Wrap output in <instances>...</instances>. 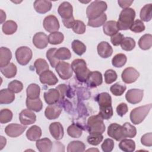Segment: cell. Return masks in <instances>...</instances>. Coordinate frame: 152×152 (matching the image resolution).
I'll return each mask as SVG.
<instances>
[{
	"label": "cell",
	"instance_id": "43",
	"mask_svg": "<svg viewBox=\"0 0 152 152\" xmlns=\"http://www.w3.org/2000/svg\"><path fill=\"white\" fill-rule=\"evenodd\" d=\"M120 45L123 50L125 51H131L135 48V42L132 38L126 37H124Z\"/></svg>",
	"mask_w": 152,
	"mask_h": 152
},
{
	"label": "cell",
	"instance_id": "41",
	"mask_svg": "<svg viewBox=\"0 0 152 152\" xmlns=\"http://www.w3.org/2000/svg\"><path fill=\"white\" fill-rule=\"evenodd\" d=\"M127 58L124 53H118L113 56L112 59L113 66L116 68L122 67L126 62Z\"/></svg>",
	"mask_w": 152,
	"mask_h": 152
},
{
	"label": "cell",
	"instance_id": "54",
	"mask_svg": "<svg viewBox=\"0 0 152 152\" xmlns=\"http://www.w3.org/2000/svg\"><path fill=\"white\" fill-rule=\"evenodd\" d=\"M129 29L134 33H141L145 30V26L141 20L137 19L134 21Z\"/></svg>",
	"mask_w": 152,
	"mask_h": 152
},
{
	"label": "cell",
	"instance_id": "48",
	"mask_svg": "<svg viewBox=\"0 0 152 152\" xmlns=\"http://www.w3.org/2000/svg\"><path fill=\"white\" fill-rule=\"evenodd\" d=\"M12 112L8 109H3L0 111V122L6 124L10 122L12 118Z\"/></svg>",
	"mask_w": 152,
	"mask_h": 152
},
{
	"label": "cell",
	"instance_id": "32",
	"mask_svg": "<svg viewBox=\"0 0 152 152\" xmlns=\"http://www.w3.org/2000/svg\"><path fill=\"white\" fill-rule=\"evenodd\" d=\"M152 45V36L150 34H145L141 37L138 40V46L142 50H148Z\"/></svg>",
	"mask_w": 152,
	"mask_h": 152
},
{
	"label": "cell",
	"instance_id": "59",
	"mask_svg": "<svg viewBox=\"0 0 152 152\" xmlns=\"http://www.w3.org/2000/svg\"><path fill=\"white\" fill-rule=\"evenodd\" d=\"M56 88L58 90V91L60 94V99H63L66 92L67 86L65 84H62L59 85L58 87H56Z\"/></svg>",
	"mask_w": 152,
	"mask_h": 152
},
{
	"label": "cell",
	"instance_id": "21",
	"mask_svg": "<svg viewBox=\"0 0 152 152\" xmlns=\"http://www.w3.org/2000/svg\"><path fill=\"white\" fill-rule=\"evenodd\" d=\"M34 8L39 14H45L50 10L52 4L50 1L36 0L34 2Z\"/></svg>",
	"mask_w": 152,
	"mask_h": 152
},
{
	"label": "cell",
	"instance_id": "42",
	"mask_svg": "<svg viewBox=\"0 0 152 152\" xmlns=\"http://www.w3.org/2000/svg\"><path fill=\"white\" fill-rule=\"evenodd\" d=\"M64 39V34L59 31L51 33L48 36L49 43L51 45H59L63 42Z\"/></svg>",
	"mask_w": 152,
	"mask_h": 152
},
{
	"label": "cell",
	"instance_id": "16",
	"mask_svg": "<svg viewBox=\"0 0 152 152\" xmlns=\"http://www.w3.org/2000/svg\"><path fill=\"white\" fill-rule=\"evenodd\" d=\"M32 41L35 47L40 49L45 48L49 43L48 37L43 32L36 33L33 36Z\"/></svg>",
	"mask_w": 152,
	"mask_h": 152
},
{
	"label": "cell",
	"instance_id": "56",
	"mask_svg": "<svg viewBox=\"0 0 152 152\" xmlns=\"http://www.w3.org/2000/svg\"><path fill=\"white\" fill-rule=\"evenodd\" d=\"M141 144L145 146L151 147L152 145V134L151 132L147 133L143 135L141 138Z\"/></svg>",
	"mask_w": 152,
	"mask_h": 152
},
{
	"label": "cell",
	"instance_id": "52",
	"mask_svg": "<svg viewBox=\"0 0 152 152\" xmlns=\"http://www.w3.org/2000/svg\"><path fill=\"white\" fill-rule=\"evenodd\" d=\"M104 81L106 83L108 84L113 83L116 80L118 77L116 72L112 69L106 70L104 72Z\"/></svg>",
	"mask_w": 152,
	"mask_h": 152
},
{
	"label": "cell",
	"instance_id": "25",
	"mask_svg": "<svg viewBox=\"0 0 152 152\" xmlns=\"http://www.w3.org/2000/svg\"><path fill=\"white\" fill-rule=\"evenodd\" d=\"M15 99L14 93L8 88L2 89L0 91V104H10Z\"/></svg>",
	"mask_w": 152,
	"mask_h": 152
},
{
	"label": "cell",
	"instance_id": "46",
	"mask_svg": "<svg viewBox=\"0 0 152 152\" xmlns=\"http://www.w3.org/2000/svg\"><path fill=\"white\" fill-rule=\"evenodd\" d=\"M103 136L102 134L90 133L87 137V142L92 145H97L103 140Z\"/></svg>",
	"mask_w": 152,
	"mask_h": 152
},
{
	"label": "cell",
	"instance_id": "40",
	"mask_svg": "<svg viewBox=\"0 0 152 152\" xmlns=\"http://www.w3.org/2000/svg\"><path fill=\"white\" fill-rule=\"evenodd\" d=\"M71 47L73 51L79 56H81L86 51V45L78 40H73L71 43Z\"/></svg>",
	"mask_w": 152,
	"mask_h": 152
},
{
	"label": "cell",
	"instance_id": "20",
	"mask_svg": "<svg viewBox=\"0 0 152 152\" xmlns=\"http://www.w3.org/2000/svg\"><path fill=\"white\" fill-rule=\"evenodd\" d=\"M49 131L51 135L56 140H59L63 138L64 128L60 122H55L49 125Z\"/></svg>",
	"mask_w": 152,
	"mask_h": 152
},
{
	"label": "cell",
	"instance_id": "7",
	"mask_svg": "<svg viewBox=\"0 0 152 152\" xmlns=\"http://www.w3.org/2000/svg\"><path fill=\"white\" fill-rule=\"evenodd\" d=\"M55 69L59 77L62 80H68L72 75V69L70 64L64 61H59Z\"/></svg>",
	"mask_w": 152,
	"mask_h": 152
},
{
	"label": "cell",
	"instance_id": "2",
	"mask_svg": "<svg viewBox=\"0 0 152 152\" xmlns=\"http://www.w3.org/2000/svg\"><path fill=\"white\" fill-rule=\"evenodd\" d=\"M71 66L77 80L80 82H86L90 72L86 61L83 59H76L72 61Z\"/></svg>",
	"mask_w": 152,
	"mask_h": 152
},
{
	"label": "cell",
	"instance_id": "13",
	"mask_svg": "<svg viewBox=\"0 0 152 152\" xmlns=\"http://www.w3.org/2000/svg\"><path fill=\"white\" fill-rule=\"evenodd\" d=\"M19 119L24 125H28L34 124L36 121L35 113L30 109H24L19 114Z\"/></svg>",
	"mask_w": 152,
	"mask_h": 152
},
{
	"label": "cell",
	"instance_id": "44",
	"mask_svg": "<svg viewBox=\"0 0 152 152\" xmlns=\"http://www.w3.org/2000/svg\"><path fill=\"white\" fill-rule=\"evenodd\" d=\"M107 20L106 15L103 13L100 17L93 19V20H88V26L92 27H99L103 25Z\"/></svg>",
	"mask_w": 152,
	"mask_h": 152
},
{
	"label": "cell",
	"instance_id": "58",
	"mask_svg": "<svg viewBox=\"0 0 152 152\" xmlns=\"http://www.w3.org/2000/svg\"><path fill=\"white\" fill-rule=\"evenodd\" d=\"M128 110V106L125 103H121L119 104L116 107V112L118 115L121 117L125 115L127 113Z\"/></svg>",
	"mask_w": 152,
	"mask_h": 152
},
{
	"label": "cell",
	"instance_id": "38",
	"mask_svg": "<svg viewBox=\"0 0 152 152\" xmlns=\"http://www.w3.org/2000/svg\"><path fill=\"white\" fill-rule=\"evenodd\" d=\"M68 134L72 138H80L83 133V129L80 126L77 124H72L69 125L67 129Z\"/></svg>",
	"mask_w": 152,
	"mask_h": 152
},
{
	"label": "cell",
	"instance_id": "31",
	"mask_svg": "<svg viewBox=\"0 0 152 152\" xmlns=\"http://www.w3.org/2000/svg\"><path fill=\"white\" fill-rule=\"evenodd\" d=\"M2 30L5 34H12L17 30V24L14 21L8 20L3 23Z\"/></svg>",
	"mask_w": 152,
	"mask_h": 152
},
{
	"label": "cell",
	"instance_id": "35",
	"mask_svg": "<svg viewBox=\"0 0 152 152\" xmlns=\"http://www.w3.org/2000/svg\"><path fill=\"white\" fill-rule=\"evenodd\" d=\"M86 145L80 141L70 142L67 147L68 152H83L85 151Z\"/></svg>",
	"mask_w": 152,
	"mask_h": 152
},
{
	"label": "cell",
	"instance_id": "24",
	"mask_svg": "<svg viewBox=\"0 0 152 152\" xmlns=\"http://www.w3.org/2000/svg\"><path fill=\"white\" fill-rule=\"evenodd\" d=\"M36 145L40 152H50L52 148V142L50 139L43 138L37 140Z\"/></svg>",
	"mask_w": 152,
	"mask_h": 152
},
{
	"label": "cell",
	"instance_id": "3",
	"mask_svg": "<svg viewBox=\"0 0 152 152\" xmlns=\"http://www.w3.org/2000/svg\"><path fill=\"white\" fill-rule=\"evenodd\" d=\"M107 5L106 2L103 1H94L87 8L86 14L88 20H93L104 13L107 10Z\"/></svg>",
	"mask_w": 152,
	"mask_h": 152
},
{
	"label": "cell",
	"instance_id": "28",
	"mask_svg": "<svg viewBox=\"0 0 152 152\" xmlns=\"http://www.w3.org/2000/svg\"><path fill=\"white\" fill-rule=\"evenodd\" d=\"M26 103L27 109L36 112H40L43 107L42 102L39 98L31 99L27 97Z\"/></svg>",
	"mask_w": 152,
	"mask_h": 152
},
{
	"label": "cell",
	"instance_id": "9",
	"mask_svg": "<svg viewBox=\"0 0 152 152\" xmlns=\"http://www.w3.org/2000/svg\"><path fill=\"white\" fill-rule=\"evenodd\" d=\"M43 26L45 30L49 33L58 31L60 27L58 20L53 15L46 16L43 20Z\"/></svg>",
	"mask_w": 152,
	"mask_h": 152
},
{
	"label": "cell",
	"instance_id": "29",
	"mask_svg": "<svg viewBox=\"0 0 152 152\" xmlns=\"http://www.w3.org/2000/svg\"><path fill=\"white\" fill-rule=\"evenodd\" d=\"M103 30L105 34L107 36H113L118 33L119 29L117 26V23L115 21H108L103 24Z\"/></svg>",
	"mask_w": 152,
	"mask_h": 152
},
{
	"label": "cell",
	"instance_id": "33",
	"mask_svg": "<svg viewBox=\"0 0 152 152\" xmlns=\"http://www.w3.org/2000/svg\"><path fill=\"white\" fill-rule=\"evenodd\" d=\"M40 93V87L34 83L30 84L26 89L27 97L29 99H37L39 98Z\"/></svg>",
	"mask_w": 152,
	"mask_h": 152
},
{
	"label": "cell",
	"instance_id": "53",
	"mask_svg": "<svg viewBox=\"0 0 152 152\" xmlns=\"http://www.w3.org/2000/svg\"><path fill=\"white\" fill-rule=\"evenodd\" d=\"M113 109L112 106L107 107L99 108V115L103 119H109L113 116Z\"/></svg>",
	"mask_w": 152,
	"mask_h": 152
},
{
	"label": "cell",
	"instance_id": "26",
	"mask_svg": "<svg viewBox=\"0 0 152 152\" xmlns=\"http://www.w3.org/2000/svg\"><path fill=\"white\" fill-rule=\"evenodd\" d=\"M12 58L11 50L5 47H1L0 49V67H4L10 64Z\"/></svg>",
	"mask_w": 152,
	"mask_h": 152
},
{
	"label": "cell",
	"instance_id": "12",
	"mask_svg": "<svg viewBox=\"0 0 152 152\" xmlns=\"http://www.w3.org/2000/svg\"><path fill=\"white\" fill-rule=\"evenodd\" d=\"M139 76V72L133 67H128L125 68L121 75L123 81L126 84H131L135 82Z\"/></svg>",
	"mask_w": 152,
	"mask_h": 152
},
{
	"label": "cell",
	"instance_id": "27",
	"mask_svg": "<svg viewBox=\"0 0 152 152\" xmlns=\"http://www.w3.org/2000/svg\"><path fill=\"white\" fill-rule=\"evenodd\" d=\"M42 135V129L37 125H33L26 132V137L30 141L38 140Z\"/></svg>",
	"mask_w": 152,
	"mask_h": 152
},
{
	"label": "cell",
	"instance_id": "51",
	"mask_svg": "<svg viewBox=\"0 0 152 152\" xmlns=\"http://www.w3.org/2000/svg\"><path fill=\"white\" fill-rule=\"evenodd\" d=\"M8 88L14 93H18L23 88V85L21 82L18 80H13L8 85Z\"/></svg>",
	"mask_w": 152,
	"mask_h": 152
},
{
	"label": "cell",
	"instance_id": "5",
	"mask_svg": "<svg viewBox=\"0 0 152 152\" xmlns=\"http://www.w3.org/2000/svg\"><path fill=\"white\" fill-rule=\"evenodd\" d=\"M87 129L90 133L103 134L105 131L103 119L98 114L90 116L87 121Z\"/></svg>",
	"mask_w": 152,
	"mask_h": 152
},
{
	"label": "cell",
	"instance_id": "10",
	"mask_svg": "<svg viewBox=\"0 0 152 152\" xmlns=\"http://www.w3.org/2000/svg\"><path fill=\"white\" fill-rule=\"evenodd\" d=\"M143 95L144 91L142 90L132 88L126 92L125 98L128 103L134 104L140 103L142 100Z\"/></svg>",
	"mask_w": 152,
	"mask_h": 152
},
{
	"label": "cell",
	"instance_id": "36",
	"mask_svg": "<svg viewBox=\"0 0 152 152\" xmlns=\"http://www.w3.org/2000/svg\"><path fill=\"white\" fill-rule=\"evenodd\" d=\"M152 4H148L145 5L140 11V18L145 22L150 21L151 19Z\"/></svg>",
	"mask_w": 152,
	"mask_h": 152
},
{
	"label": "cell",
	"instance_id": "6",
	"mask_svg": "<svg viewBox=\"0 0 152 152\" xmlns=\"http://www.w3.org/2000/svg\"><path fill=\"white\" fill-rule=\"evenodd\" d=\"M32 56V50L27 46H21L15 51L16 59L21 65H26L31 59Z\"/></svg>",
	"mask_w": 152,
	"mask_h": 152
},
{
	"label": "cell",
	"instance_id": "15",
	"mask_svg": "<svg viewBox=\"0 0 152 152\" xmlns=\"http://www.w3.org/2000/svg\"><path fill=\"white\" fill-rule=\"evenodd\" d=\"M72 5L66 1L62 2L58 8V12L62 20H66L72 17Z\"/></svg>",
	"mask_w": 152,
	"mask_h": 152
},
{
	"label": "cell",
	"instance_id": "60",
	"mask_svg": "<svg viewBox=\"0 0 152 152\" xmlns=\"http://www.w3.org/2000/svg\"><path fill=\"white\" fill-rule=\"evenodd\" d=\"M134 1H129V0H119L118 1V3L119 4V5L120 6V7L122 8L123 9H126L129 8V6H131V5L133 3Z\"/></svg>",
	"mask_w": 152,
	"mask_h": 152
},
{
	"label": "cell",
	"instance_id": "1",
	"mask_svg": "<svg viewBox=\"0 0 152 152\" xmlns=\"http://www.w3.org/2000/svg\"><path fill=\"white\" fill-rule=\"evenodd\" d=\"M135 11L134 9L128 8L124 9L121 12L117 23L119 30H125L129 29L134 21Z\"/></svg>",
	"mask_w": 152,
	"mask_h": 152
},
{
	"label": "cell",
	"instance_id": "17",
	"mask_svg": "<svg viewBox=\"0 0 152 152\" xmlns=\"http://www.w3.org/2000/svg\"><path fill=\"white\" fill-rule=\"evenodd\" d=\"M39 80L42 84H47L48 86L55 85L58 82V80L55 74L50 70H47L41 74L39 77Z\"/></svg>",
	"mask_w": 152,
	"mask_h": 152
},
{
	"label": "cell",
	"instance_id": "61",
	"mask_svg": "<svg viewBox=\"0 0 152 152\" xmlns=\"http://www.w3.org/2000/svg\"><path fill=\"white\" fill-rule=\"evenodd\" d=\"M74 21H75V20H74V17H72L69 19L62 20V23H63L64 26L68 28H72Z\"/></svg>",
	"mask_w": 152,
	"mask_h": 152
},
{
	"label": "cell",
	"instance_id": "8",
	"mask_svg": "<svg viewBox=\"0 0 152 152\" xmlns=\"http://www.w3.org/2000/svg\"><path fill=\"white\" fill-rule=\"evenodd\" d=\"M107 135L114 138L116 141H119L125 137L123 126L116 123L111 124L107 128Z\"/></svg>",
	"mask_w": 152,
	"mask_h": 152
},
{
	"label": "cell",
	"instance_id": "62",
	"mask_svg": "<svg viewBox=\"0 0 152 152\" xmlns=\"http://www.w3.org/2000/svg\"><path fill=\"white\" fill-rule=\"evenodd\" d=\"M0 150H1L4 146L6 145V142H7V140L5 138H4L3 136H1L0 137Z\"/></svg>",
	"mask_w": 152,
	"mask_h": 152
},
{
	"label": "cell",
	"instance_id": "49",
	"mask_svg": "<svg viewBox=\"0 0 152 152\" xmlns=\"http://www.w3.org/2000/svg\"><path fill=\"white\" fill-rule=\"evenodd\" d=\"M56 48H50L46 52V58L49 60L50 65L52 68H55L59 61L55 57V53L56 51Z\"/></svg>",
	"mask_w": 152,
	"mask_h": 152
},
{
	"label": "cell",
	"instance_id": "63",
	"mask_svg": "<svg viewBox=\"0 0 152 152\" xmlns=\"http://www.w3.org/2000/svg\"><path fill=\"white\" fill-rule=\"evenodd\" d=\"M6 19V14H5V12L2 10H1V24H2L3 22Z\"/></svg>",
	"mask_w": 152,
	"mask_h": 152
},
{
	"label": "cell",
	"instance_id": "4",
	"mask_svg": "<svg viewBox=\"0 0 152 152\" xmlns=\"http://www.w3.org/2000/svg\"><path fill=\"white\" fill-rule=\"evenodd\" d=\"M151 108V104H148L134 109L130 113V120L132 124H141L148 114Z\"/></svg>",
	"mask_w": 152,
	"mask_h": 152
},
{
	"label": "cell",
	"instance_id": "34",
	"mask_svg": "<svg viewBox=\"0 0 152 152\" xmlns=\"http://www.w3.org/2000/svg\"><path fill=\"white\" fill-rule=\"evenodd\" d=\"M119 148L125 152H132L135 150V144L131 139H123L119 144Z\"/></svg>",
	"mask_w": 152,
	"mask_h": 152
},
{
	"label": "cell",
	"instance_id": "18",
	"mask_svg": "<svg viewBox=\"0 0 152 152\" xmlns=\"http://www.w3.org/2000/svg\"><path fill=\"white\" fill-rule=\"evenodd\" d=\"M61 112L62 108L59 104H49L45 109V115L49 120L55 119L59 116Z\"/></svg>",
	"mask_w": 152,
	"mask_h": 152
},
{
	"label": "cell",
	"instance_id": "57",
	"mask_svg": "<svg viewBox=\"0 0 152 152\" xmlns=\"http://www.w3.org/2000/svg\"><path fill=\"white\" fill-rule=\"evenodd\" d=\"M124 35L120 33H117L111 36L110 41L113 45L118 46L121 44L122 39H124Z\"/></svg>",
	"mask_w": 152,
	"mask_h": 152
},
{
	"label": "cell",
	"instance_id": "37",
	"mask_svg": "<svg viewBox=\"0 0 152 152\" xmlns=\"http://www.w3.org/2000/svg\"><path fill=\"white\" fill-rule=\"evenodd\" d=\"M34 66L36 68V73L39 75L43 72L49 70V65L44 59L39 58L36 59L34 63Z\"/></svg>",
	"mask_w": 152,
	"mask_h": 152
},
{
	"label": "cell",
	"instance_id": "19",
	"mask_svg": "<svg viewBox=\"0 0 152 152\" xmlns=\"http://www.w3.org/2000/svg\"><path fill=\"white\" fill-rule=\"evenodd\" d=\"M97 49L99 55L102 58H107L113 53V49L107 42H100L97 45Z\"/></svg>",
	"mask_w": 152,
	"mask_h": 152
},
{
	"label": "cell",
	"instance_id": "23",
	"mask_svg": "<svg viewBox=\"0 0 152 152\" xmlns=\"http://www.w3.org/2000/svg\"><path fill=\"white\" fill-rule=\"evenodd\" d=\"M95 99L99 103V108L107 107L112 106V98L108 93H101L97 94Z\"/></svg>",
	"mask_w": 152,
	"mask_h": 152
},
{
	"label": "cell",
	"instance_id": "30",
	"mask_svg": "<svg viewBox=\"0 0 152 152\" xmlns=\"http://www.w3.org/2000/svg\"><path fill=\"white\" fill-rule=\"evenodd\" d=\"M1 72L8 78H11L15 76L17 71L16 66L13 63H10L7 65L0 68Z\"/></svg>",
	"mask_w": 152,
	"mask_h": 152
},
{
	"label": "cell",
	"instance_id": "50",
	"mask_svg": "<svg viewBox=\"0 0 152 152\" xmlns=\"http://www.w3.org/2000/svg\"><path fill=\"white\" fill-rule=\"evenodd\" d=\"M72 29L74 33L78 34H82L85 33L86 27L85 24L80 20H75Z\"/></svg>",
	"mask_w": 152,
	"mask_h": 152
},
{
	"label": "cell",
	"instance_id": "47",
	"mask_svg": "<svg viewBox=\"0 0 152 152\" xmlns=\"http://www.w3.org/2000/svg\"><path fill=\"white\" fill-rule=\"evenodd\" d=\"M126 88V86L122 84L119 83H117L110 87V90L113 95L116 96H121L125 92Z\"/></svg>",
	"mask_w": 152,
	"mask_h": 152
},
{
	"label": "cell",
	"instance_id": "64",
	"mask_svg": "<svg viewBox=\"0 0 152 152\" xmlns=\"http://www.w3.org/2000/svg\"><path fill=\"white\" fill-rule=\"evenodd\" d=\"M87 151H98L99 150H97V149H88V150H87Z\"/></svg>",
	"mask_w": 152,
	"mask_h": 152
},
{
	"label": "cell",
	"instance_id": "39",
	"mask_svg": "<svg viewBox=\"0 0 152 152\" xmlns=\"http://www.w3.org/2000/svg\"><path fill=\"white\" fill-rule=\"evenodd\" d=\"M55 57L58 60H68L71 58V53L68 48L62 47L56 50Z\"/></svg>",
	"mask_w": 152,
	"mask_h": 152
},
{
	"label": "cell",
	"instance_id": "55",
	"mask_svg": "<svg viewBox=\"0 0 152 152\" xmlns=\"http://www.w3.org/2000/svg\"><path fill=\"white\" fill-rule=\"evenodd\" d=\"M101 147L104 152H110L114 147V142L112 139H105L102 143Z\"/></svg>",
	"mask_w": 152,
	"mask_h": 152
},
{
	"label": "cell",
	"instance_id": "45",
	"mask_svg": "<svg viewBox=\"0 0 152 152\" xmlns=\"http://www.w3.org/2000/svg\"><path fill=\"white\" fill-rule=\"evenodd\" d=\"M125 137L133 138L137 134V129L134 126L129 122H125L123 125Z\"/></svg>",
	"mask_w": 152,
	"mask_h": 152
},
{
	"label": "cell",
	"instance_id": "11",
	"mask_svg": "<svg viewBox=\"0 0 152 152\" xmlns=\"http://www.w3.org/2000/svg\"><path fill=\"white\" fill-rule=\"evenodd\" d=\"M27 126L18 124H10L5 128V134L10 137H17L26 129Z\"/></svg>",
	"mask_w": 152,
	"mask_h": 152
},
{
	"label": "cell",
	"instance_id": "14",
	"mask_svg": "<svg viewBox=\"0 0 152 152\" xmlns=\"http://www.w3.org/2000/svg\"><path fill=\"white\" fill-rule=\"evenodd\" d=\"M86 82L90 87L93 88L98 87L101 85L103 82L102 75L97 71H90Z\"/></svg>",
	"mask_w": 152,
	"mask_h": 152
},
{
	"label": "cell",
	"instance_id": "22",
	"mask_svg": "<svg viewBox=\"0 0 152 152\" xmlns=\"http://www.w3.org/2000/svg\"><path fill=\"white\" fill-rule=\"evenodd\" d=\"M44 99L48 104H55L60 99V94L56 88H50L44 93Z\"/></svg>",
	"mask_w": 152,
	"mask_h": 152
}]
</instances>
